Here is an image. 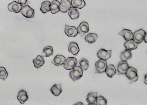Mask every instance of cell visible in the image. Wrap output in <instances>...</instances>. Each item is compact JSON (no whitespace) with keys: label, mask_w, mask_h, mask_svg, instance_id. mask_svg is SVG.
Wrapping results in <instances>:
<instances>
[{"label":"cell","mask_w":147,"mask_h":105,"mask_svg":"<svg viewBox=\"0 0 147 105\" xmlns=\"http://www.w3.org/2000/svg\"><path fill=\"white\" fill-rule=\"evenodd\" d=\"M125 75L129 81L130 84L137 82L138 80V70L133 67H129L125 74Z\"/></svg>","instance_id":"obj_1"},{"label":"cell","mask_w":147,"mask_h":105,"mask_svg":"<svg viewBox=\"0 0 147 105\" xmlns=\"http://www.w3.org/2000/svg\"><path fill=\"white\" fill-rule=\"evenodd\" d=\"M83 76V70L81 67L76 66L71 70L69 73V76L73 82L79 80Z\"/></svg>","instance_id":"obj_2"},{"label":"cell","mask_w":147,"mask_h":105,"mask_svg":"<svg viewBox=\"0 0 147 105\" xmlns=\"http://www.w3.org/2000/svg\"><path fill=\"white\" fill-rule=\"evenodd\" d=\"M96 73H105L107 67V60L100 59L95 64Z\"/></svg>","instance_id":"obj_3"},{"label":"cell","mask_w":147,"mask_h":105,"mask_svg":"<svg viewBox=\"0 0 147 105\" xmlns=\"http://www.w3.org/2000/svg\"><path fill=\"white\" fill-rule=\"evenodd\" d=\"M146 32L143 29H140L135 31L133 34V40L139 44L144 41Z\"/></svg>","instance_id":"obj_4"},{"label":"cell","mask_w":147,"mask_h":105,"mask_svg":"<svg viewBox=\"0 0 147 105\" xmlns=\"http://www.w3.org/2000/svg\"><path fill=\"white\" fill-rule=\"evenodd\" d=\"M20 12L23 16L27 18H32L35 15L34 10L28 5L22 7Z\"/></svg>","instance_id":"obj_5"},{"label":"cell","mask_w":147,"mask_h":105,"mask_svg":"<svg viewBox=\"0 0 147 105\" xmlns=\"http://www.w3.org/2000/svg\"><path fill=\"white\" fill-rule=\"evenodd\" d=\"M112 52V50H106L102 49L97 52V56L99 59L107 60L111 58Z\"/></svg>","instance_id":"obj_6"},{"label":"cell","mask_w":147,"mask_h":105,"mask_svg":"<svg viewBox=\"0 0 147 105\" xmlns=\"http://www.w3.org/2000/svg\"><path fill=\"white\" fill-rule=\"evenodd\" d=\"M78 64V60L75 57H68L64 64V68L66 70H70Z\"/></svg>","instance_id":"obj_7"},{"label":"cell","mask_w":147,"mask_h":105,"mask_svg":"<svg viewBox=\"0 0 147 105\" xmlns=\"http://www.w3.org/2000/svg\"><path fill=\"white\" fill-rule=\"evenodd\" d=\"M78 33L81 37L83 36L86 33L89 31V24L86 22H83L80 24L79 26L77 28Z\"/></svg>","instance_id":"obj_8"},{"label":"cell","mask_w":147,"mask_h":105,"mask_svg":"<svg viewBox=\"0 0 147 105\" xmlns=\"http://www.w3.org/2000/svg\"><path fill=\"white\" fill-rule=\"evenodd\" d=\"M129 67L127 61H122L120 62L118 64L117 67L118 75H125Z\"/></svg>","instance_id":"obj_9"},{"label":"cell","mask_w":147,"mask_h":105,"mask_svg":"<svg viewBox=\"0 0 147 105\" xmlns=\"http://www.w3.org/2000/svg\"><path fill=\"white\" fill-rule=\"evenodd\" d=\"M65 33L69 37H75L78 35V30L75 26L65 25Z\"/></svg>","instance_id":"obj_10"},{"label":"cell","mask_w":147,"mask_h":105,"mask_svg":"<svg viewBox=\"0 0 147 105\" xmlns=\"http://www.w3.org/2000/svg\"><path fill=\"white\" fill-rule=\"evenodd\" d=\"M72 7L69 0H61L60 3L59 10L60 12L65 13Z\"/></svg>","instance_id":"obj_11"},{"label":"cell","mask_w":147,"mask_h":105,"mask_svg":"<svg viewBox=\"0 0 147 105\" xmlns=\"http://www.w3.org/2000/svg\"><path fill=\"white\" fill-rule=\"evenodd\" d=\"M22 6L18 2H14L11 3L8 5V8L10 12L18 13L20 12Z\"/></svg>","instance_id":"obj_12"},{"label":"cell","mask_w":147,"mask_h":105,"mask_svg":"<svg viewBox=\"0 0 147 105\" xmlns=\"http://www.w3.org/2000/svg\"><path fill=\"white\" fill-rule=\"evenodd\" d=\"M119 35L123 37L126 41L133 39V33L130 30L124 29L118 33Z\"/></svg>","instance_id":"obj_13"},{"label":"cell","mask_w":147,"mask_h":105,"mask_svg":"<svg viewBox=\"0 0 147 105\" xmlns=\"http://www.w3.org/2000/svg\"><path fill=\"white\" fill-rule=\"evenodd\" d=\"M17 99L21 104H24L28 100L29 98L27 92L25 90H21L18 93Z\"/></svg>","instance_id":"obj_14"},{"label":"cell","mask_w":147,"mask_h":105,"mask_svg":"<svg viewBox=\"0 0 147 105\" xmlns=\"http://www.w3.org/2000/svg\"><path fill=\"white\" fill-rule=\"evenodd\" d=\"M65 60L66 58L63 55H58L55 57L51 63L55 65V66H59L64 64Z\"/></svg>","instance_id":"obj_15"},{"label":"cell","mask_w":147,"mask_h":105,"mask_svg":"<svg viewBox=\"0 0 147 105\" xmlns=\"http://www.w3.org/2000/svg\"><path fill=\"white\" fill-rule=\"evenodd\" d=\"M68 50L72 54L77 56L80 49L78 43L75 42H71L68 46Z\"/></svg>","instance_id":"obj_16"},{"label":"cell","mask_w":147,"mask_h":105,"mask_svg":"<svg viewBox=\"0 0 147 105\" xmlns=\"http://www.w3.org/2000/svg\"><path fill=\"white\" fill-rule=\"evenodd\" d=\"M50 91L51 93L54 96H59L63 91L62 84H54L51 88Z\"/></svg>","instance_id":"obj_17"},{"label":"cell","mask_w":147,"mask_h":105,"mask_svg":"<svg viewBox=\"0 0 147 105\" xmlns=\"http://www.w3.org/2000/svg\"><path fill=\"white\" fill-rule=\"evenodd\" d=\"M33 62L34 66L36 69H38L43 66L45 64V60L42 56L38 55L35 59L33 60Z\"/></svg>","instance_id":"obj_18"},{"label":"cell","mask_w":147,"mask_h":105,"mask_svg":"<svg viewBox=\"0 0 147 105\" xmlns=\"http://www.w3.org/2000/svg\"><path fill=\"white\" fill-rule=\"evenodd\" d=\"M98 93L96 92H91L88 94L86 98V101L88 105H97L96 100Z\"/></svg>","instance_id":"obj_19"},{"label":"cell","mask_w":147,"mask_h":105,"mask_svg":"<svg viewBox=\"0 0 147 105\" xmlns=\"http://www.w3.org/2000/svg\"><path fill=\"white\" fill-rule=\"evenodd\" d=\"M125 49L127 50H134L138 48V44L134 41L133 39L126 41L124 44Z\"/></svg>","instance_id":"obj_20"},{"label":"cell","mask_w":147,"mask_h":105,"mask_svg":"<svg viewBox=\"0 0 147 105\" xmlns=\"http://www.w3.org/2000/svg\"><path fill=\"white\" fill-rule=\"evenodd\" d=\"M71 5L72 7L82 9L86 5V3L84 0H71Z\"/></svg>","instance_id":"obj_21"},{"label":"cell","mask_w":147,"mask_h":105,"mask_svg":"<svg viewBox=\"0 0 147 105\" xmlns=\"http://www.w3.org/2000/svg\"><path fill=\"white\" fill-rule=\"evenodd\" d=\"M98 37V35L95 33H90L85 36V39L86 41L89 44L95 43Z\"/></svg>","instance_id":"obj_22"},{"label":"cell","mask_w":147,"mask_h":105,"mask_svg":"<svg viewBox=\"0 0 147 105\" xmlns=\"http://www.w3.org/2000/svg\"><path fill=\"white\" fill-rule=\"evenodd\" d=\"M107 76L109 78H112L117 73L116 68L115 65L110 64L107 66L105 71Z\"/></svg>","instance_id":"obj_23"},{"label":"cell","mask_w":147,"mask_h":105,"mask_svg":"<svg viewBox=\"0 0 147 105\" xmlns=\"http://www.w3.org/2000/svg\"><path fill=\"white\" fill-rule=\"evenodd\" d=\"M59 5L60 2L58 0H53L51 3V12L52 14H56L59 12Z\"/></svg>","instance_id":"obj_24"},{"label":"cell","mask_w":147,"mask_h":105,"mask_svg":"<svg viewBox=\"0 0 147 105\" xmlns=\"http://www.w3.org/2000/svg\"><path fill=\"white\" fill-rule=\"evenodd\" d=\"M132 57V53L131 51L125 49L121 53V59L122 61H127L131 59Z\"/></svg>","instance_id":"obj_25"},{"label":"cell","mask_w":147,"mask_h":105,"mask_svg":"<svg viewBox=\"0 0 147 105\" xmlns=\"http://www.w3.org/2000/svg\"><path fill=\"white\" fill-rule=\"evenodd\" d=\"M53 48L51 46L45 47L43 49L42 56L43 57H49L53 55Z\"/></svg>","instance_id":"obj_26"},{"label":"cell","mask_w":147,"mask_h":105,"mask_svg":"<svg viewBox=\"0 0 147 105\" xmlns=\"http://www.w3.org/2000/svg\"><path fill=\"white\" fill-rule=\"evenodd\" d=\"M68 15L71 19L73 20L78 19L80 16L79 11L76 8L72 7L68 10Z\"/></svg>","instance_id":"obj_27"},{"label":"cell","mask_w":147,"mask_h":105,"mask_svg":"<svg viewBox=\"0 0 147 105\" xmlns=\"http://www.w3.org/2000/svg\"><path fill=\"white\" fill-rule=\"evenodd\" d=\"M51 2L49 1H44L41 4L40 7V11L43 13H47L51 11Z\"/></svg>","instance_id":"obj_28"},{"label":"cell","mask_w":147,"mask_h":105,"mask_svg":"<svg viewBox=\"0 0 147 105\" xmlns=\"http://www.w3.org/2000/svg\"><path fill=\"white\" fill-rule=\"evenodd\" d=\"M80 66L82 68L83 71L87 70L89 67V62L88 60L83 58L79 62Z\"/></svg>","instance_id":"obj_29"},{"label":"cell","mask_w":147,"mask_h":105,"mask_svg":"<svg viewBox=\"0 0 147 105\" xmlns=\"http://www.w3.org/2000/svg\"><path fill=\"white\" fill-rule=\"evenodd\" d=\"M8 76L7 72L4 67L0 66V79L5 81Z\"/></svg>","instance_id":"obj_30"},{"label":"cell","mask_w":147,"mask_h":105,"mask_svg":"<svg viewBox=\"0 0 147 105\" xmlns=\"http://www.w3.org/2000/svg\"><path fill=\"white\" fill-rule=\"evenodd\" d=\"M107 100L105 98L102 96H99L96 98V104L98 105H107Z\"/></svg>","instance_id":"obj_31"},{"label":"cell","mask_w":147,"mask_h":105,"mask_svg":"<svg viewBox=\"0 0 147 105\" xmlns=\"http://www.w3.org/2000/svg\"><path fill=\"white\" fill-rule=\"evenodd\" d=\"M28 2V0H18V2L22 6H25Z\"/></svg>","instance_id":"obj_32"},{"label":"cell","mask_w":147,"mask_h":105,"mask_svg":"<svg viewBox=\"0 0 147 105\" xmlns=\"http://www.w3.org/2000/svg\"><path fill=\"white\" fill-rule=\"evenodd\" d=\"M144 41L145 43H147V32H146L145 36L144 37Z\"/></svg>","instance_id":"obj_33"},{"label":"cell","mask_w":147,"mask_h":105,"mask_svg":"<svg viewBox=\"0 0 147 105\" xmlns=\"http://www.w3.org/2000/svg\"><path fill=\"white\" fill-rule=\"evenodd\" d=\"M147 75L146 74L145 75V76H144V82L146 84H147Z\"/></svg>","instance_id":"obj_34"},{"label":"cell","mask_w":147,"mask_h":105,"mask_svg":"<svg viewBox=\"0 0 147 105\" xmlns=\"http://www.w3.org/2000/svg\"><path fill=\"white\" fill-rule=\"evenodd\" d=\"M75 105H84V104H83L82 103H81V102H78V103H77L75 104Z\"/></svg>","instance_id":"obj_35"}]
</instances>
